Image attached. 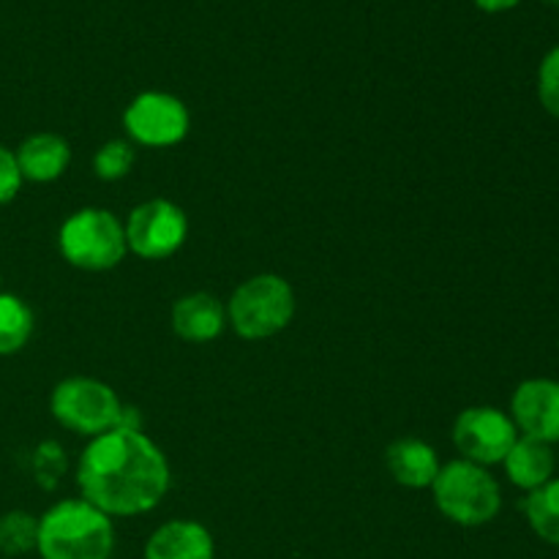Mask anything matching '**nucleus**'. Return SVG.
Returning <instances> with one entry per match:
<instances>
[{"mask_svg": "<svg viewBox=\"0 0 559 559\" xmlns=\"http://www.w3.org/2000/svg\"><path fill=\"white\" fill-rule=\"evenodd\" d=\"M82 500L112 516H142L162 506L173 486L162 448L142 429H115L93 437L76 464Z\"/></svg>", "mask_w": 559, "mask_h": 559, "instance_id": "f257e3e1", "label": "nucleus"}, {"mask_svg": "<svg viewBox=\"0 0 559 559\" xmlns=\"http://www.w3.org/2000/svg\"><path fill=\"white\" fill-rule=\"evenodd\" d=\"M41 559H112V519L87 500H60L38 519Z\"/></svg>", "mask_w": 559, "mask_h": 559, "instance_id": "f03ea898", "label": "nucleus"}, {"mask_svg": "<svg viewBox=\"0 0 559 559\" xmlns=\"http://www.w3.org/2000/svg\"><path fill=\"white\" fill-rule=\"evenodd\" d=\"M295 309V289L287 278L278 273H257L229 298L227 325L246 342H265L287 331Z\"/></svg>", "mask_w": 559, "mask_h": 559, "instance_id": "7ed1b4c3", "label": "nucleus"}, {"mask_svg": "<svg viewBox=\"0 0 559 559\" xmlns=\"http://www.w3.org/2000/svg\"><path fill=\"white\" fill-rule=\"evenodd\" d=\"M431 495L442 516L459 527H484L502 508L500 484L491 478L489 469L464 459L442 464L431 484Z\"/></svg>", "mask_w": 559, "mask_h": 559, "instance_id": "20e7f679", "label": "nucleus"}, {"mask_svg": "<svg viewBox=\"0 0 559 559\" xmlns=\"http://www.w3.org/2000/svg\"><path fill=\"white\" fill-rule=\"evenodd\" d=\"M58 246L69 265L87 273L112 271L129 251L123 222L104 207H82L71 213L60 227Z\"/></svg>", "mask_w": 559, "mask_h": 559, "instance_id": "39448f33", "label": "nucleus"}, {"mask_svg": "<svg viewBox=\"0 0 559 559\" xmlns=\"http://www.w3.org/2000/svg\"><path fill=\"white\" fill-rule=\"evenodd\" d=\"M126 404L118 393L93 377H69L58 382L49 396V413L63 429L80 437H98L120 424Z\"/></svg>", "mask_w": 559, "mask_h": 559, "instance_id": "423d86ee", "label": "nucleus"}, {"mask_svg": "<svg viewBox=\"0 0 559 559\" xmlns=\"http://www.w3.org/2000/svg\"><path fill=\"white\" fill-rule=\"evenodd\" d=\"M126 246L142 260H169L189 238V218L183 207L169 200H147L129 213L123 224Z\"/></svg>", "mask_w": 559, "mask_h": 559, "instance_id": "0eeeda50", "label": "nucleus"}, {"mask_svg": "<svg viewBox=\"0 0 559 559\" xmlns=\"http://www.w3.org/2000/svg\"><path fill=\"white\" fill-rule=\"evenodd\" d=\"M126 134L142 147H175L191 129V115L178 96L164 91H145L126 107Z\"/></svg>", "mask_w": 559, "mask_h": 559, "instance_id": "6e6552de", "label": "nucleus"}, {"mask_svg": "<svg viewBox=\"0 0 559 559\" xmlns=\"http://www.w3.org/2000/svg\"><path fill=\"white\" fill-rule=\"evenodd\" d=\"M516 440V424L497 407H467L459 413L453 424L456 451L462 453L464 462L480 464V467L502 464Z\"/></svg>", "mask_w": 559, "mask_h": 559, "instance_id": "1a4fd4ad", "label": "nucleus"}, {"mask_svg": "<svg viewBox=\"0 0 559 559\" xmlns=\"http://www.w3.org/2000/svg\"><path fill=\"white\" fill-rule=\"evenodd\" d=\"M511 413L516 429L533 440L559 442V382L527 380L516 388L511 399Z\"/></svg>", "mask_w": 559, "mask_h": 559, "instance_id": "9d476101", "label": "nucleus"}, {"mask_svg": "<svg viewBox=\"0 0 559 559\" xmlns=\"http://www.w3.org/2000/svg\"><path fill=\"white\" fill-rule=\"evenodd\" d=\"M175 336L189 344H207L227 328V306L211 293H189L175 300L169 311Z\"/></svg>", "mask_w": 559, "mask_h": 559, "instance_id": "9b49d317", "label": "nucleus"}, {"mask_svg": "<svg viewBox=\"0 0 559 559\" xmlns=\"http://www.w3.org/2000/svg\"><path fill=\"white\" fill-rule=\"evenodd\" d=\"M145 559H216V540L205 524L173 519L153 530L145 544Z\"/></svg>", "mask_w": 559, "mask_h": 559, "instance_id": "f8f14e48", "label": "nucleus"}, {"mask_svg": "<svg viewBox=\"0 0 559 559\" xmlns=\"http://www.w3.org/2000/svg\"><path fill=\"white\" fill-rule=\"evenodd\" d=\"M14 156L22 180H31V183H52V180H58L69 169L71 145L60 134L38 131V134H31L22 142Z\"/></svg>", "mask_w": 559, "mask_h": 559, "instance_id": "ddd939ff", "label": "nucleus"}, {"mask_svg": "<svg viewBox=\"0 0 559 559\" xmlns=\"http://www.w3.org/2000/svg\"><path fill=\"white\" fill-rule=\"evenodd\" d=\"M385 464L393 480L404 489H431L442 467L435 448L418 437H402L391 442L385 451Z\"/></svg>", "mask_w": 559, "mask_h": 559, "instance_id": "4468645a", "label": "nucleus"}, {"mask_svg": "<svg viewBox=\"0 0 559 559\" xmlns=\"http://www.w3.org/2000/svg\"><path fill=\"white\" fill-rule=\"evenodd\" d=\"M506 475L519 489L535 491L546 486L555 475V453L549 442L533 440V437H519L508 456L502 459Z\"/></svg>", "mask_w": 559, "mask_h": 559, "instance_id": "2eb2a0df", "label": "nucleus"}, {"mask_svg": "<svg viewBox=\"0 0 559 559\" xmlns=\"http://www.w3.org/2000/svg\"><path fill=\"white\" fill-rule=\"evenodd\" d=\"M33 311L22 298L0 293V355H14L31 342Z\"/></svg>", "mask_w": 559, "mask_h": 559, "instance_id": "dca6fc26", "label": "nucleus"}, {"mask_svg": "<svg viewBox=\"0 0 559 559\" xmlns=\"http://www.w3.org/2000/svg\"><path fill=\"white\" fill-rule=\"evenodd\" d=\"M524 513H527L530 527L535 530L538 538L559 546V480H549L540 489L530 491Z\"/></svg>", "mask_w": 559, "mask_h": 559, "instance_id": "f3484780", "label": "nucleus"}, {"mask_svg": "<svg viewBox=\"0 0 559 559\" xmlns=\"http://www.w3.org/2000/svg\"><path fill=\"white\" fill-rule=\"evenodd\" d=\"M38 519L25 511H9L0 516V551L5 557H22L36 551Z\"/></svg>", "mask_w": 559, "mask_h": 559, "instance_id": "a211bd4d", "label": "nucleus"}, {"mask_svg": "<svg viewBox=\"0 0 559 559\" xmlns=\"http://www.w3.org/2000/svg\"><path fill=\"white\" fill-rule=\"evenodd\" d=\"M134 162L136 153L131 142L109 140L93 156V173H96L98 180L112 183V180H123L131 173V167H134Z\"/></svg>", "mask_w": 559, "mask_h": 559, "instance_id": "6ab92c4d", "label": "nucleus"}, {"mask_svg": "<svg viewBox=\"0 0 559 559\" xmlns=\"http://www.w3.org/2000/svg\"><path fill=\"white\" fill-rule=\"evenodd\" d=\"M538 96L549 115L559 118V47L544 58L538 71Z\"/></svg>", "mask_w": 559, "mask_h": 559, "instance_id": "aec40b11", "label": "nucleus"}, {"mask_svg": "<svg viewBox=\"0 0 559 559\" xmlns=\"http://www.w3.org/2000/svg\"><path fill=\"white\" fill-rule=\"evenodd\" d=\"M22 189V175L16 167L14 151H9L5 145H0V205L14 200Z\"/></svg>", "mask_w": 559, "mask_h": 559, "instance_id": "412c9836", "label": "nucleus"}, {"mask_svg": "<svg viewBox=\"0 0 559 559\" xmlns=\"http://www.w3.org/2000/svg\"><path fill=\"white\" fill-rule=\"evenodd\" d=\"M475 3H478V9L489 11V14H497V11L513 9V5H519L522 0H475Z\"/></svg>", "mask_w": 559, "mask_h": 559, "instance_id": "4be33fe9", "label": "nucleus"}]
</instances>
